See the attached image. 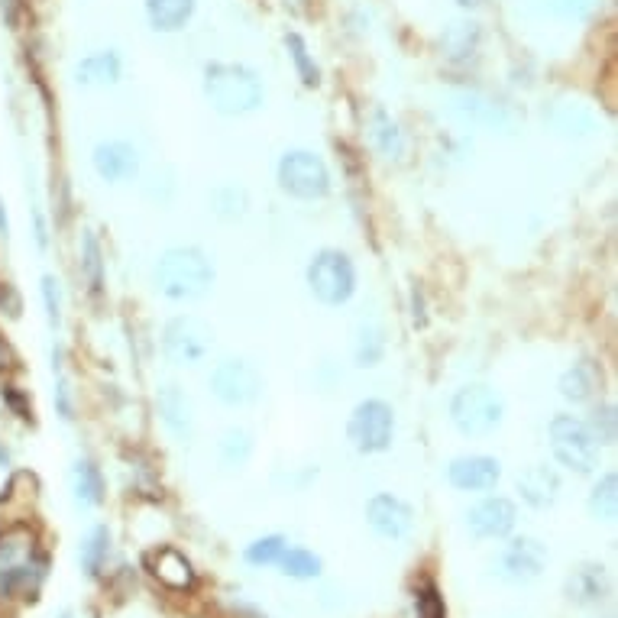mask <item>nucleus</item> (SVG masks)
Returning <instances> with one entry per match:
<instances>
[{
    "mask_svg": "<svg viewBox=\"0 0 618 618\" xmlns=\"http://www.w3.org/2000/svg\"><path fill=\"white\" fill-rule=\"evenodd\" d=\"M369 140H373V146L379 149L386 159H402L405 156V133L398 130V123L382 111H373V117H369Z\"/></svg>",
    "mask_w": 618,
    "mask_h": 618,
    "instance_id": "nucleus-21",
    "label": "nucleus"
},
{
    "mask_svg": "<svg viewBox=\"0 0 618 618\" xmlns=\"http://www.w3.org/2000/svg\"><path fill=\"white\" fill-rule=\"evenodd\" d=\"M589 431L599 444H612L615 441V408L612 405H602L596 408L593 421H589Z\"/></svg>",
    "mask_w": 618,
    "mask_h": 618,
    "instance_id": "nucleus-36",
    "label": "nucleus"
},
{
    "mask_svg": "<svg viewBox=\"0 0 618 618\" xmlns=\"http://www.w3.org/2000/svg\"><path fill=\"white\" fill-rule=\"evenodd\" d=\"M457 111L470 120V123H479V127H505L508 123V117L502 114V107L496 104V101H486L483 94H457Z\"/></svg>",
    "mask_w": 618,
    "mask_h": 618,
    "instance_id": "nucleus-24",
    "label": "nucleus"
},
{
    "mask_svg": "<svg viewBox=\"0 0 618 618\" xmlns=\"http://www.w3.org/2000/svg\"><path fill=\"white\" fill-rule=\"evenodd\" d=\"M0 7H7V20L17 23V0H0Z\"/></svg>",
    "mask_w": 618,
    "mask_h": 618,
    "instance_id": "nucleus-38",
    "label": "nucleus"
},
{
    "mask_svg": "<svg viewBox=\"0 0 618 618\" xmlns=\"http://www.w3.org/2000/svg\"><path fill=\"white\" fill-rule=\"evenodd\" d=\"M382 353H386V337H382V327L379 324H363L360 334H356V343H353L356 366H360V369L379 366Z\"/></svg>",
    "mask_w": 618,
    "mask_h": 618,
    "instance_id": "nucleus-26",
    "label": "nucleus"
},
{
    "mask_svg": "<svg viewBox=\"0 0 618 618\" xmlns=\"http://www.w3.org/2000/svg\"><path fill=\"white\" fill-rule=\"evenodd\" d=\"M415 609H418V618H447L444 599H441V593H437V586H431V583L418 589Z\"/></svg>",
    "mask_w": 618,
    "mask_h": 618,
    "instance_id": "nucleus-35",
    "label": "nucleus"
},
{
    "mask_svg": "<svg viewBox=\"0 0 618 618\" xmlns=\"http://www.w3.org/2000/svg\"><path fill=\"white\" fill-rule=\"evenodd\" d=\"M505 405L496 389L489 386H463L450 398V421L463 437H486L502 424Z\"/></svg>",
    "mask_w": 618,
    "mask_h": 618,
    "instance_id": "nucleus-3",
    "label": "nucleus"
},
{
    "mask_svg": "<svg viewBox=\"0 0 618 618\" xmlns=\"http://www.w3.org/2000/svg\"><path fill=\"white\" fill-rule=\"evenodd\" d=\"M285 547H288V541L282 538V534H266V538H259L246 547V563H253V567H272V563L282 560Z\"/></svg>",
    "mask_w": 618,
    "mask_h": 618,
    "instance_id": "nucleus-32",
    "label": "nucleus"
},
{
    "mask_svg": "<svg viewBox=\"0 0 618 618\" xmlns=\"http://www.w3.org/2000/svg\"><path fill=\"white\" fill-rule=\"evenodd\" d=\"M81 269H85L91 292L98 295L104 285V272H101V246L94 240V233H85V256H81Z\"/></svg>",
    "mask_w": 618,
    "mask_h": 618,
    "instance_id": "nucleus-34",
    "label": "nucleus"
},
{
    "mask_svg": "<svg viewBox=\"0 0 618 618\" xmlns=\"http://www.w3.org/2000/svg\"><path fill=\"white\" fill-rule=\"evenodd\" d=\"M515 521H518V508L505 496H486L483 502H476L470 512H466V525H470L473 538H479V541L508 538L515 528Z\"/></svg>",
    "mask_w": 618,
    "mask_h": 618,
    "instance_id": "nucleus-11",
    "label": "nucleus"
},
{
    "mask_svg": "<svg viewBox=\"0 0 618 618\" xmlns=\"http://www.w3.org/2000/svg\"><path fill=\"white\" fill-rule=\"evenodd\" d=\"M153 576L159 583L172 586V589H188L191 583H195V570H191V563L178 551H172V547H162V551L156 554Z\"/></svg>",
    "mask_w": 618,
    "mask_h": 618,
    "instance_id": "nucleus-23",
    "label": "nucleus"
},
{
    "mask_svg": "<svg viewBox=\"0 0 618 618\" xmlns=\"http://www.w3.org/2000/svg\"><path fill=\"white\" fill-rule=\"evenodd\" d=\"M366 521L379 538L386 541H402L405 534L415 525V515H411V505L402 502L392 492H379L366 502Z\"/></svg>",
    "mask_w": 618,
    "mask_h": 618,
    "instance_id": "nucleus-12",
    "label": "nucleus"
},
{
    "mask_svg": "<svg viewBox=\"0 0 618 618\" xmlns=\"http://www.w3.org/2000/svg\"><path fill=\"white\" fill-rule=\"evenodd\" d=\"M43 305H46V318H49V327H59L62 324V298H59V282L52 276H43Z\"/></svg>",
    "mask_w": 618,
    "mask_h": 618,
    "instance_id": "nucleus-37",
    "label": "nucleus"
},
{
    "mask_svg": "<svg viewBox=\"0 0 618 618\" xmlns=\"http://www.w3.org/2000/svg\"><path fill=\"white\" fill-rule=\"evenodd\" d=\"M246 191L237 188V185H221L211 191V211L217 217H224V221H237V217L246 214Z\"/></svg>",
    "mask_w": 618,
    "mask_h": 618,
    "instance_id": "nucleus-31",
    "label": "nucleus"
},
{
    "mask_svg": "<svg viewBox=\"0 0 618 618\" xmlns=\"http://www.w3.org/2000/svg\"><path fill=\"white\" fill-rule=\"evenodd\" d=\"M10 366V350H7V343L0 340V369H7Z\"/></svg>",
    "mask_w": 618,
    "mask_h": 618,
    "instance_id": "nucleus-40",
    "label": "nucleus"
},
{
    "mask_svg": "<svg viewBox=\"0 0 618 618\" xmlns=\"http://www.w3.org/2000/svg\"><path fill=\"white\" fill-rule=\"evenodd\" d=\"M72 492L81 505L98 508L104 502V476L91 460H78L72 466Z\"/></svg>",
    "mask_w": 618,
    "mask_h": 618,
    "instance_id": "nucleus-22",
    "label": "nucleus"
},
{
    "mask_svg": "<svg viewBox=\"0 0 618 618\" xmlns=\"http://www.w3.org/2000/svg\"><path fill=\"white\" fill-rule=\"evenodd\" d=\"M211 392L217 402H224L230 408L237 405H253L263 395V376L259 369L246 360H224L214 366L211 373Z\"/></svg>",
    "mask_w": 618,
    "mask_h": 618,
    "instance_id": "nucleus-9",
    "label": "nucleus"
},
{
    "mask_svg": "<svg viewBox=\"0 0 618 618\" xmlns=\"http://www.w3.org/2000/svg\"><path fill=\"white\" fill-rule=\"evenodd\" d=\"M518 492H521V499H525L531 508H551L560 496V476L551 470V466H528L525 473L518 476Z\"/></svg>",
    "mask_w": 618,
    "mask_h": 618,
    "instance_id": "nucleus-15",
    "label": "nucleus"
},
{
    "mask_svg": "<svg viewBox=\"0 0 618 618\" xmlns=\"http://www.w3.org/2000/svg\"><path fill=\"white\" fill-rule=\"evenodd\" d=\"M198 0H146V17L156 33H178L191 20Z\"/></svg>",
    "mask_w": 618,
    "mask_h": 618,
    "instance_id": "nucleus-19",
    "label": "nucleus"
},
{
    "mask_svg": "<svg viewBox=\"0 0 618 618\" xmlns=\"http://www.w3.org/2000/svg\"><path fill=\"white\" fill-rule=\"evenodd\" d=\"M453 4H457V7H463V10H476V7H483L486 0H453Z\"/></svg>",
    "mask_w": 618,
    "mask_h": 618,
    "instance_id": "nucleus-39",
    "label": "nucleus"
},
{
    "mask_svg": "<svg viewBox=\"0 0 618 618\" xmlns=\"http://www.w3.org/2000/svg\"><path fill=\"white\" fill-rule=\"evenodd\" d=\"M75 78H78V85H85V88L114 85V81H120V56L114 49L91 52V56H85L78 62Z\"/></svg>",
    "mask_w": 618,
    "mask_h": 618,
    "instance_id": "nucleus-18",
    "label": "nucleus"
},
{
    "mask_svg": "<svg viewBox=\"0 0 618 618\" xmlns=\"http://www.w3.org/2000/svg\"><path fill=\"white\" fill-rule=\"evenodd\" d=\"M308 288L311 295L327 308L347 305L356 292V266L347 253L340 250H321L308 263Z\"/></svg>",
    "mask_w": 618,
    "mask_h": 618,
    "instance_id": "nucleus-5",
    "label": "nucleus"
},
{
    "mask_svg": "<svg viewBox=\"0 0 618 618\" xmlns=\"http://www.w3.org/2000/svg\"><path fill=\"white\" fill-rule=\"evenodd\" d=\"M107 554H111V531H107V525H98L91 528L88 541L81 544V567H85L88 576H98Z\"/></svg>",
    "mask_w": 618,
    "mask_h": 618,
    "instance_id": "nucleus-27",
    "label": "nucleus"
},
{
    "mask_svg": "<svg viewBox=\"0 0 618 618\" xmlns=\"http://www.w3.org/2000/svg\"><path fill=\"white\" fill-rule=\"evenodd\" d=\"M347 437L360 453H382L392 447L395 437V411L382 398H366L353 408L347 421Z\"/></svg>",
    "mask_w": 618,
    "mask_h": 618,
    "instance_id": "nucleus-7",
    "label": "nucleus"
},
{
    "mask_svg": "<svg viewBox=\"0 0 618 618\" xmlns=\"http://www.w3.org/2000/svg\"><path fill=\"white\" fill-rule=\"evenodd\" d=\"M557 389H560V395L567 398L570 405L589 402V398H593V392H596V373H593V366H589V363H573L567 373L560 376Z\"/></svg>",
    "mask_w": 618,
    "mask_h": 618,
    "instance_id": "nucleus-25",
    "label": "nucleus"
},
{
    "mask_svg": "<svg viewBox=\"0 0 618 618\" xmlns=\"http://www.w3.org/2000/svg\"><path fill=\"white\" fill-rule=\"evenodd\" d=\"M279 567L292 580H314V576H321V557L305 551V547H285Z\"/></svg>",
    "mask_w": 618,
    "mask_h": 618,
    "instance_id": "nucleus-28",
    "label": "nucleus"
},
{
    "mask_svg": "<svg viewBox=\"0 0 618 618\" xmlns=\"http://www.w3.org/2000/svg\"><path fill=\"white\" fill-rule=\"evenodd\" d=\"M217 453H221L224 466H230V470H240V466H246V460L253 457V437L246 434L243 428H230L221 437V447H217Z\"/></svg>",
    "mask_w": 618,
    "mask_h": 618,
    "instance_id": "nucleus-29",
    "label": "nucleus"
},
{
    "mask_svg": "<svg viewBox=\"0 0 618 618\" xmlns=\"http://www.w3.org/2000/svg\"><path fill=\"white\" fill-rule=\"evenodd\" d=\"M609 593V573L606 567H599V563H583L580 570H573V576L567 580V596L576 599V602H599L606 599Z\"/></svg>",
    "mask_w": 618,
    "mask_h": 618,
    "instance_id": "nucleus-20",
    "label": "nucleus"
},
{
    "mask_svg": "<svg viewBox=\"0 0 618 618\" xmlns=\"http://www.w3.org/2000/svg\"><path fill=\"white\" fill-rule=\"evenodd\" d=\"M447 479L453 489L460 492H489L499 486L502 463L486 453H470V457H457L447 466Z\"/></svg>",
    "mask_w": 618,
    "mask_h": 618,
    "instance_id": "nucleus-13",
    "label": "nucleus"
},
{
    "mask_svg": "<svg viewBox=\"0 0 618 618\" xmlns=\"http://www.w3.org/2000/svg\"><path fill=\"white\" fill-rule=\"evenodd\" d=\"M285 46H288V56H292L295 68H298V78L305 81L308 88L318 85V81H321V72H318V65H314V59L308 56L305 39H301L298 33H288V36H285Z\"/></svg>",
    "mask_w": 618,
    "mask_h": 618,
    "instance_id": "nucleus-33",
    "label": "nucleus"
},
{
    "mask_svg": "<svg viewBox=\"0 0 618 618\" xmlns=\"http://www.w3.org/2000/svg\"><path fill=\"white\" fill-rule=\"evenodd\" d=\"M204 98L224 117H243L263 107L266 88L253 68L233 62H211L204 68Z\"/></svg>",
    "mask_w": 618,
    "mask_h": 618,
    "instance_id": "nucleus-1",
    "label": "nucleus"
},
{
    "mask_svg": "<svg viewBox=\"0 0 618 618\" xmlns=\"http://www.w3.org/2000/svg\"><path fill=\"white\" fill-rule=\"evenodd\" d=\"M279 188L298 201H321L331 195V169L311 149H288L279 159Z\"/></svg>",
    "mask_w": 618,
    "mask_h": 618,
    "instance_id": "nucleus-4",
    "label": "nucleus"
},
{
    "mask_svg": "<svg viewBox=\"0 0 618 618\" xmlns=\"http://www.w3.org/2000/svg\"><path fill=\"white\" fill-rule=\"evenodd\" d=\"M214 285V266L198 246H172L156 266V288L172 301L204 298Z\"/></svg>",
    "mask_w": 618,
    "mask_h": 618,
    "instance_id": "nucleus-2",
    "label": "nucleus"
},
{
    "mask_svg": "<svg viewBox=\"0 0 618 618\" xmlns=\"http://www.w3.org/2000/svg\"><path fill=\"white\" fill-rule=\"evenodd\" d=\"M159 415H162V424H166L178 441H188L191 431H195V411H191L188 395L178 386L159 389Z\"/></svg>",
    "mask_w": 618,
    "mask_h": 618,
    "instance_id": "nucleus-16",
    "label": "nucleus"
},
{
    "mask_svg": "<svg viewBox=\"0 0 618 618\" xmlns=\"http://www.w3.org/2000/svg\"><path fill=\"white\" fill-rule=\"evenodd\" d=\"M589 512L599 521H615L618 515V476L615 473L602 476L596 483L593 496H589Z\"/></svg>",
    "mask_w": 618,
    "mask_h": 618,
    "instance_id": "nucleus-30",
    "label": "nucleus"
},
{
    "mask_svg": "<svg viewBox=\"0 0 618 618\" xmlns=\"http://www.w3.org/2000/svg\"><path fill=\"white\" fill-rule=\"evenodd\" d=\"M59 618H75V615H68V612H62V615H59Z\"/></svg>",
    "mask_w": 618,
    "mask_h": 618,
    "instance_id": "nucleus-43",
    "label": "nucleus"
},
{
    "mask_svg": "<svg viewBox=\"0 0 618 618\" xmlns=\"http://www.w3.org/2000/svg\"><path fill=\"white\" fill-rule=\"evenodd\" d=\"M7 463V450H4V444H0V466Z\"/></svg>",
    "mask_w": 618,
    "mask_h": 618,
    "instance_id": "nucleus-42",
    "label": "nucleus"
},
{
    "mask_svg": "<svg viewBox=\"0 0 618 618\" xmlns=\"http://www.w3.org/2000/svg\"><path fill=\"white\" fill-rule=\"evenodd\" d=\"M7 230H10V224H7V211H4V204H0V233H4V237H7Z\"/></svg>",
    "mask_w": 618,
    "mask_h": 618,
    "instance_id": "nucleus-41",
    "label": "nucleus"
},
{
    "mask_svg": "<svg viewBox=\"0 0 618 618\" xmlns=\"http://www.w3.org/2000/svg\"><path fill=\"white\" fill-rule=\"evenodd\" d=\"M214 347V331L195 314H178L162 331V353L175 366H198Z\"/></svg>",
    "mask_w": 618,
    "mask_h": 618,
    "instance_id": "nucleus-8",
    "label": "nucleus"
},
{
    "mask_svg": "<svg viewBox=\"0 0 618 618\" xmlns=\"http://www.w3.org/2000/svg\"><path fill=\"white\" fill-rule=\"evenodd\" d=\"M479 39H483V30H479L476 20H453L441 33V49L450 62H466L470 56H476Z\"/></svg>",
    "mask_w": 618,
    "mask_h": 618,
    "instance_id": "nucleus-17",
    "label": "nucleus"
},
{
    "mask_svg": "<svg viewBox=\"0 0 618 618\" xmlns=\"http://www.w3.org/2000/svg\"><path fill=\"white\" fill-rule=\"evenodd\" d=\"M551 437V450L560 466H567L573 473H593L599 463V441L589 431V424L580 421L576 415H557L547 428Z\"/></svg>",
    "mask_w": 618,
    "mask_h": 618,
    "instance_id": "nucleus-6",
    "label": "nucleus"
},
{
    "mask_svg": "<svg viewBox=\"0 0 618 618\" xmlns=\"http://www.w3.org/2000/svg\"><path fill=\"white\" fill-rule=\"evenodd\" d=\"M91 162H94V172L111 185L130 182V178H136V172H140V153H136V146L127 140L98 143L91 153Z\"/></svg>",
    "mask_w": 618,
    "mask_h": 618,
    "instance_id": "nucleus-14",
    "label": "nucleus"
},
{
    "mask_svg": "<svg viewBox=\"0 0 618 618\" xmlns=\"http://www.w3.org/2000/svg\"><path fill=\"white\" fill-rule=\"evenodd\" d=\"M547 567V547L534 538H515L502 547L496 560V573L508 583H531L538 580L541 570Z\"/></svg>",
    "mask_w": 618,
    "mask_h": 618,
    "instance_id": "nucleus-10",
    "label": "nucleus"
}]
</instances>
